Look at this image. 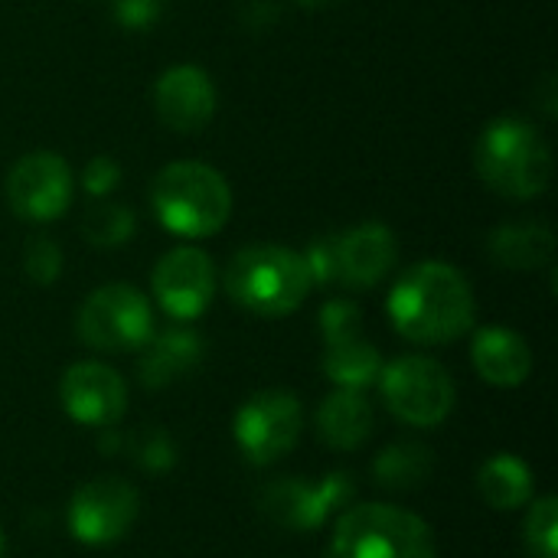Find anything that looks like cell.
<instances>
[{
	"label": "cell",
	"mask_w": 558,
	"mask_h": 558,
	"mask_svg": "<svg viewBox=\"0 0 558 558\" xmlns=\"http://www.w3.org/2000/svg\"><path fill=\"white\" fill-rule=\"evenodd\" d=\"M389 320L412 343H451L474 327L471 281L445 262H418L396 281Z\"/></svg>",
	"instance_id": "6da1fadb"
},
{
	"label": "cell",
	"mask_w": 558,
	"mask_h": 558,
	"mask_svg": "<svg viewBox=\"0 0 558 558\" xmlns=\"http://www.w3.org/2000/svg\"><path fill=\"white\" fill-rule=\"evenodd\" d=\"M150 203L167 232L180 239H206L226 226L232 213V190L209 163L177 160L154 177Z\"/></svg>",
	"instance_id": "7a4b0ae2"
},
{
	"label": "cell",
	"mask_w": 558,
	"mask_h": 558,
	"mask_svg": "<svg viewBox=\"0 0 558 558\" xmlns=\"http://www.w3.org/2000/svg\"><path fill=\"white\" fill-rule=\"evenodd\" d=\"M481 180L510 199H533L553 180V150L523 118L490 121L474 147Z\"/></svg>",
	"instance_id": "3957f363"
},
{
	"label": "cell",
	"mask_w": 558,
	"mask_h": 558,
	"mask_svg": "<svg viewBox=\"0 0 558 558\" xmlns=\"http://www.w3.org/2000/svg\"><path fill=\"white\" fill-rule=\"evenodd\" d=\"M222 284L239 307L258 317H288L314 288L304 255L284 245H248L235 252Z\"/></svg>",
	"instance_id": "277c9868"
},
{
	"label": "cell",
	"mask_w": 558,
	"mask_h": 558,
	"mask_svg": "<svg viewBox=\"0 0 558 558\" xmlns=\"http://www.w3.org/2000/svg\"><path fill=\"white\" fill-rule=\"evenodd\" d=\"M324 558H438L432 526L392 504H360L337 517Z\"/></svg>",
	"instance_id": "5b68a950"
},
{
	"label": "cell",
	"mask_w": 558,
	"mask_h": 558,
	"mask_svg": "<svg viewBox=\"0 0 558 558\" xmlns=\"http://www.w3.org/2000/svg\"><path fill=\"white\" fill-rule=\"evenodd\" d=\"M379 392L389 412L412 428L441 425L458 402L448 369L428 356H399L383 366Z\"/></svg>",
	"instance_id": "8992f818"
},
{
	"label": "cell",
	"mask_w": 558,
	"mask_h": 558,
	"mask_svg": "<svg viewBox=\"0 0 558 558\" xmlns=\"http://www.w3.org/2000/svg\"><path fill=\"white\" fill-rule=\"evenodd\" d=\"M75 330L98 353H134L154 337V311L137 288L105 284L78 307Z\"/></svg>",
	"instance_id": "52a82bcc"
},
{
	"label": "cell",
	"mask_w": 558,
	"mask_h": 558,
	"mask_svg": "<svg viewBox=\"0 0 558 558\" xmlns=\"http://www.w3.org/2000/svg\"><path fill=\"white\" fill-rule=\"evenodd\" d=\"M304 432V412L298 396L284 389H265L242 402L232 422L242 458L255 468H268L294 451Z\"/></svg>",
	"instance_id": "ba28073f"
},
{
	"label": "cell",
	"mask_w": 558,
	"mask_h": 558,
	"mask_svg": "<svg viewBox=\"0 0 558 558\" xmlns=\"http://www.w3.org/2000/svg\"><path fill=\"white\" fill-rule=\"evenodd\" d=\"M356 497V481L343 471L320 477H284L262 494V510L284 530H317L340 517Z\"/></svg>",
	"instance_id": "9c48e42d"
},
{
	"label": "cell",
	"mask_w": 558,
	"mask_h": 558,
	"mask_svg": "<svg viewBox=\"0 0 558 558\" xmlns=\"http://www.w3.org/2000/svg\"><path fill=\"white\" fill-rule=\"evenodd\" d=\"M141 513V497L124 477H95L85 481L69 500V533L82 546H111L131 533Z\"/></svg>",
	"instance_id": "30bf717a"
},
{
	"label": "cell",
	"mask_w": 558,
	"mask_h": 558,
	"mask_svg": "<svg viewBox=\"0 0 558 558\" xmlns=\"http://www.w3.org/2000/svg\"><path fill=\"white\" fill-rule=\"evenodd\" d=\"M7 203L26 222H52L72 203V170L52 150L23 154L7 173Z\"/></svg>",
	"instance_id": "8fae6325"
},
{
	"label": "cell",
	"mask_w": 558,
	"mask_h": 558,
	"mask_svg": "<svg viewBox=\"0 0 558 558\" xmlns=\"http://www.w3.org/2000/svg\"><path fill=\"white\" fill-rule=\"evenodd\" d=\"M154 298L173 320H196L216 298V265L203 248L180 245L154 268Z\"/></svg>",
	"instance_id": "7c38bea8"
},
{
	"label": "cell",
	"mask_w": 558,
	"mask_h": 558,
	"mask_svg": "<svg viewBox=\"0 0 558 558\" xmlns=\"http://www.w3.org/2000/svg\"><path fill=\"white\" fill-rule=\"evenodd\" d=\"M59 402L65 415L78 425L114 428L128 409V386L111 366L85 360L62 373Z\"/></svg>",
	"instance_id": "4fadbf2b"
},
{
	"label": "cell",
	"mask_w": 558,
	"mask_h": 558,
	"mask_svg": "<svg viewBox=\"0 0 558 558\" xmlns=\"http://www.w3.org/2000/svg\"><path fill=\"white\" fill-rule=\"evenodd\" d=\"M154 108L170 131L196 134L216 114V85L199 65H173L154 85Z\"/></svg>",
	"instance_id": "5bb4252c"
},
{
	"label": "cell",
	"mask_w": 558,
	"mask_h": 558,
	"mask_svg": "<svg viewBox=\"0 0 558 558\" xmlns=\"http://www.w3.org/2000/svg\"><path fill=\"white\" fill-rule=\"evenodd\" d=\"M333 258H337V284H350L363 291L379 284L392 271L399 258V242L389 226L363 222L333 239Z\"/></svg>",
	"instance_id": "9a60e30c"
},
{
	"label": "cell",
	"mask_w": 558,
	"mask_h": 558,
	"mask_svg": "<svg viewBox=\"0 0 558 558\" xmlns=\"http://www.w3.org/2000/svg\"><path fill=\"white\" fill-rule=\"evenodd\" d=\"M471 363L484 383H490L497 389H517L533 373V350L517 330L490 324L474 333Z\"/></svg>",
	"instance_id": "2e32d148"
},
{
	"label": "cell",
	"mask_w": 558,
	"mask_h": 558,
	"mask_svg": "<svg viewBox=\"0 0 558 558\" xmlns=\"http://www.w3.org/2000/svg\"><path fill=\"white\" fill-rule=\"evenodd\" d=\"M203 353H206V347H203V337L196 330L170 327L163 333H154L141 347L137 379L144 389L173 386L177 379H183L186 373H193L203 363Z\"/></svg>",
	"instance_id": "e0dca14e"
},
{
	"label": "cell",
	"mask_w": 558,
	"mask_h": 558,
	"mask_svg": "<svg viewBox=\"0 0 558 558\" xmlns=\"http://www.w3.org/2000/svg\"><path fill=\"white\" fill-rule=\"evenodd\" d=\"M373 405L356 389H337L317 409V438L333 451H356L373 435Z\"/></svg>",
	"instance_id": "ac0fdd59"
},
{
	"label": "cell",
	"mask_w": 558,
	"mask_h": 558,
	"mask_svg": "<svg viewBox=\"0 0 558 558\" xmlns=\"http://www.w3.org/2000/svg\"><path fill=\"white\" fill-rule=\"evenodd\" d=\"M477 490L490 510L510 513L523 510L533 500L536 490V474L520 454H494L481 464L477 471Z\"/></svg>",
	"instance_id": "d6986e66"
},
{
	"label": "cell",
	"mask_w": 558,
	"mask_h": 558,
	"mask_svg": "<svg viewBox=\"0 0 558 558\" xmlns=\"http://www.w3.org/2000/svg\"><path fill=\"white\" fill-rule=\"evenodd\" d=\"M553 248H556L553 229L543 222H507L487 242L490 258L510 271H536L549 265Z\"/></svg>",
	"instance_id": "ffe728a7"
},
{
	"label": "cell",
	"mask_w": 558,
	"mask_h": 558,
	"mask_svg": "<svg viewBox=\"0 0 558 558\" xmlns=\"http://www.w3.org/2000/svg\"><path fill=\"white\" fill-rule=\"evenodd\" d=\"M324 373L327 379L337 386V389H369L379 383V373H383V356L373 343L360 337H347V340H337V343H327L324 350Z\"/></svg>",
	"instance_id": "44dd1931"
},
{
	"label": "cell",
	"mask_w": 558,
	"mask_h": 558,
	"mask_svg": "<svg viewBox=\"0 0 558 558\" xmlns=\"http://www.w3.org/2000/svg\"><path fill=\"white\" fill-rule=\"evenodd\" d=\"M435 454L418 441H399L389 445L373 461V477L383 490H415L432 477Z\"/></svg>",
	"instance_id": "7402d4cb"
},
{
	"label": "cell",
	"mask_w": 558,
	"mask_h": 558,
	"mask_svg": "<svg viewBox=\"0 0 558 558\" xmlns=\"http://www.w3.org/2000/svg\"><path fill=\"white\" fill-rule=\"evenodd\" d=\"M523 520V546L530 558H558V500L539 497L526 504Z\"/></svg>",
	"instance_id": "603a6c76"
},
{
	"label": "cell",
	"mask_w": 558,
	"mask_h": 558,
	"mask_svg": "<svg viewBox=\"0 0 558 558\" xmlns=\"http://www.w3.org/2000/svg\"><path fill=\"white\" fill-rule=\"evenodd\" d=\"M82 232L98 248H118L134 232V213L124 203H98L95 209H88Z\"/></svg>",
	"instance_id": "cb8c5ba5"
},
{
	"label": "cell",
	"mask_w": 558,
	"mask_h": 558,
	"mask_svg": "<svg viewBox=\"0 0 558 558\" xmlns=\"http://www.w3.org/2000/svg\"><path fill=\"white\" fill-rule=\"evenodd\" d=\"M131 451H134V461L150 474H163L177 464V445L163 428H144L141 435H134Z\"/></svg>",
	"instance_id": "d4e9b609"
},
{
	"label": "cell",
	"mask_w": 558,
	"mask_h": 558,
	"mask_svg": "<svg viewBox=\"0 0 558 558\" xmlns=\"http://www.w3.org/2000/svg\"><path fill=\"white\" fill-rule=\"evenodd\" d=\"M23 268L29 281L52 284L62 275V248L49 235H29L23 245Z\"/></svg>",
	"instance_id": "484cf974"
},
{
	"label": "cell",
	"mask_w": 558,
	"mask_h": 558,
	"mask_svg": "<svg viewBox=\"0 0 558 558\" xmlns=\"http://www.w3.org/2000/svg\"><path fill=\"white\" fill-rule=\"evenodd\" d=\"M320 333L327 343H337V340H347V337H360L363 333V314L353 301H327L320 307Z\"/></svg>",
	"instance_id": "4316f807"
},
{
	"label": "cell",
	"mask_w": 558,
	"mask_h": 558,
	"mask_svg": "<svg viewBox=\"0 0 558 558\" xmlns=\"http://www.w3.org/2000/svg\"><path fill=\"white\" fill-rule=\"evenodd\" d=\"M167 0H118L114 16L124 29H147L160 20Z\"/></svg>",
	"instance_id": "83f0119b"
},
{
	"label": "cell",
	"mask_w": 558,
	"mask_h": 558,
	"mask_svg": "<svg viewBox=\"0 0 558 558\" xmlns=\"http://www.w3.org/2000/svg\"><path fill=\"white\" fill-rule=\"evenodd\" d=\"M82 183H85V190L92 193V196H108L118 183H121V167H118V160H111V157H92L88 163H85V173H82Z\"/></svg>",
	"instance_id": "f1b7e54d"
},
{
	"label": "cell",
	"mask_w": 558,
	"mask_h": 558,
	"mask_svg": "<svg viewBox=\"0 0 558 558\" xmlns=\"http://www.w3.org/2000/svg\"><path fill=\"white\" fill-rule=\"evenodd\" d=\"M301 7H311V10H320V7H333V3H340V0H298Z\"/></svg>",
	"instance_id": "f546056e"
},
{
	"label": "cell",
	"mask_w": 558,
	"mask_h": 558,
	"mask_svg": "<svg viewBox=\"0 0 558 558\" xmlns=\"http://www.w3.org/2000/svg\"><path fill=\"white\" fill-rule=\"evenodd\" d=\"M7 553V536H3V526H0V558Z\"/></svg>",
	"instance_id": "4dcf8cb0"
}]
</instances>
